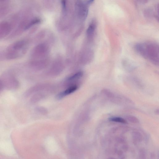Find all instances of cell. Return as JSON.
<instances>
[{"instance_id": "1", "label": "cell", "mask_w": 159, "mask_h": 159, "mask_svg": "<svg viewBox=\"0 0 159 159\" xmlns=\"http://www.w3.org/2000/svg\"><path fill=\"white\" fill-rule=\"evenodd\" d=\"M137 52L143 57L153 64H159V46L157 43L148 42L137 44L135 46Z\"/></svg>"}, {"instance_id": "2", "label": "cell", "mask_w": 159, "mask_h": 159, "mask_svg": "<svg viewBox=\"0 0 159 159\" xmlns=\"http://www.w3.org/2000/svg\"><path fill=\"white\" fill-rule=\"evenodd\" d=\"M28 45V42L25 40H21L12 44L6 48L5 58L10 60L21 58L26 53Z\"/></svg>"}, {"instance_id": "3", "label": "cell", "mask_w": 159, "mask_h": 159, "mask_svg": "<svg viewBox=\"0 0 159 159\" xmlns=\"http://www.w3.org/2000/svg\"><path fill=\"white\" fill-rule=\"evenodd\" d=\"M2 81L4 88L10 90H15L20 87L19 80L11 72H8L4 74L2 77Z\"/></svg>"}, {"instance_id": "4", "label": "cell", "mask_w": 159, "mask_h": 159, "mask_svg": "<svg viewBox=\"0 0 159 159\" xmlns=\"http://www.w3.org/2000/svg\"><path fill=\"white\" fill-rule=\"evenodd\" d=\"M16 19L12 21H3L0 22V40L6 37L13 32L15 24L17 23Z\"/></svg>"}, {"instance_id": "5", "label": "cell", "mask_w": 159, "mask_h": 159, "mask_svg": "<svg viewBox=\"0 0 159 159\" xmlns=\"http://www.w3.org/2000/svg\"><path fill=\"white\" fill-rule=\"evenodd\" d=\"M11 8V4L10 1H0V20L8 15Z\"/></svg>"}, {"instance_id": "6", "label": "cell", "mask_w": 159, "mask_h": 159, "mask_svg": "<svg viewBox=\"0 0 159 159\" xmlns=\"http://www.w3.org/2000/svg\"><path fill=\"white\" fill-rule=\"evenodd\" d=\"M83 74V72L80 71L68 77L65 81L64 85L68 87L73 85L78 84L77 81L82 77Z\"/></svg>"}, {"instance_id": "7", "label": "cell", "mask_w": 159, "mask_h": 159, "mask_svg": "<svg viewBox=\"0 0 159 159\" xmlns=\"http://www.w3.org/2000/svg\"><path fill=\"white\" fill-rule=\"evenodd\" d=\"M78 84L73 85L68 87L66 90L57 94L56 97V99L58 100L63 99L66 96L76 91L78 89Z\"/></svg>"}, {"instance_id": "8", "label": "cell", "mask_w": 159, "mask_h": 159, "mask_svg": "<svg viewBox=\"0 0 159 159\" xmlns=\"http://www.w3.org/2000/svg\"><path fill=\"white\" fill-rule=\"evenodd\" d=\"M47 86L48 85L45 84H39L35 85L28 90L24 93V96L28 97L37 92L45 89Z\"/></svg>"}, {"instance_id": "9", "label": "cell", "mask_w": 159, "mask_h": 159, "mask_svg": "<svg viewBox=\"0 0 159 159\" xmlns=\"http://www.w3.org/2000/svg\"><path fill=\"white\" fill-rule=\"evenodd\" d=\"M44 96L41 93H35L31 98L30 100L31 102L32 103H36L43 98Z\"/></svg>"}, {"instance_id": "10", "label": "cell", "mask_w": 159, "mask_h": 159, "mask_svg": "<svg viewBox=\"0 0 159 159\" xmlns=\"http://www.w3.org/2000/svg\"><path fill=\"white\" fill-rule=\"evenodd\" d=\"M94 22L92 23L87 30V34L89 38H92L96 28V24Z\"/></svg>"}, {"instance_id": "11", "label": "cell", "mask_w": 159, "mask_h": 159, "mask_svg": "<svg viewBox=\"0 0 159 159\" xmlns=\"http://www.w3.org/2000/svg\"><path fill=\"white\" fill-rule=\"evenodd\" d=\"M110 121L117 122V123H121L124 124H126L127 123L126 121L123 118L120 117H114L109 119Z\"/></svg>"}, {"instance_id": "12", "label": "cell", "mask_w": 159, "mask_h": 159, "mask_svg": "<svg viewBox=\"0 0 159 159\" xmlns=\"http://www.w3.org/2000/svg\"><path fill=\"white\" fill-rule=\"evenodd\" d=\"M127 119L132 123H138L139 122V120L137 118L131 115H128L126 117Z\"/></svg>"}, {"instance_id": "13", "label": "cell", "mask_w": 159, "mask_h": 159, "mask_svg": "<svg viewBox=\"0 0 159 159\" xmlns=\"http://www.w3.org/2000/svg\"><path fill=\"white\" fill-rule=\"evenodd\" d=\"M37 111L43 114H47V110L45 108L41 107H39L36 108Z\"/></svg>"}, {"instance_id": "14", "label": "cell", "mask_w": 159, "mask_h": 159, "mask_svg": "<svg viewBox=\"0 0 159 159\" xmlns=\"http://www.w3.org/2000/svg\"><path fill=\"white\" fill-rule=\"evenodd\" d=\"M102 91L103 94L108 97H112L114 96V94L112 93L107 89H104Z\"/></svg>"}, {"instance_id": "15", "label": "cell", "mask_w": 159, "mask_h": 159, "mask_svg": "<svg viewBox=\"0 0 159 159\" xmlns=\"http://www.w3.org/2000/svg\"><path fill=\"white\" fill-rule=\"evenodd\" d=\"M4 88L3 82L1 79H0V93H1Z\"/></svg>"}]
</instances>
